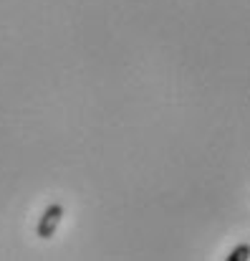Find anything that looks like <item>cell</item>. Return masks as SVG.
Returning <instances> with one entry per match:
<instances>
[{"label":"cell","mask_w":250,"mask_h":261,"mask_svg":"<svg viewBox=\"0 0 250 261\" xmlns=\"http://www.w3.org/2000/svg\"><path fill=\"white\" fill-rule=\"evenodd\" d=\"M64 205L61 203H53V205H48L46 211H43V216H41V221H38V228H36V236H41V239H51L53 233H56V228H58V223L64 221Z\"/></svg>","instance_id":"cell-1"},{"label":"cell","mask_w":250,"mask_h":261,"mask_svg":"<svg viewBox=\"0 0 250 261\" xmlns=\"http://www.w3.org/2000/svg\"><path fill=\"white\" fill-rule=\"evenodd\" d=\"M245 259H250V244H240V246H235L228 254V261H245Z\"/></svg>","instance_id":"cell-2"}]
</instances>
